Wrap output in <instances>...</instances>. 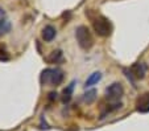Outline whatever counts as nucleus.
Returning <instances> with one entry per match:
<instances>
[{"label": "nucleus", "mask_w": 149, "mask_h": 131, "mask_svg": "<svg viewBox=\"0 0 149 131\" xmlns=\"http://www.w3.org/2000/svg\"><path fill=\"white\" fill-rule=\"evenodd\" d=\"M40 81H41L42 85L50 83L53 86H58L63 81V71L61 69H45L41 73Z\"/></svg>", "instance_id": "f257e3e1"}, {"label": "nucleus", "mask_w": 149, "mask_h": 131, "mask_svg": "<svg viewBox=\"0 0 149 131\" xmlns=\"http://www.w3.org/2000/svg\"><path fill=\"white\" fill-rule=\"evenodd\" d=\"M75 37L77 41H78V45L81 46L84 50H88V49L93 48L94 45V40L93 36H91V32L87 27L81 25L75 29Z\"/></svg>", "instance_id": "f03ea898"}, {"label": "nucleus", "mask_w": 149, "mask_h": 131, "mask_svg": "<svg viewBox=\"0 0 149 131\" xmlns=\"http://www.w3.org/2000/svg\"><path fill=\"white\" fill-rule=\"evenodd\" d=\"M93 27H94L95 33L100 37H107V36H110L111 32H112L111 21L104 16H98V17H95V19H93Z\"/></svg>", "instance_id": "7ed1b4c3"}, {"label": "nucleus", "mask_w": 149, "mask_h": 131, "mask_svg": "<svg viewBox=\"0 0 149 131\" xmlns=\"http://www.w3.org/2000/svg\"><path fill=\"white\" fill-rule=\"evenodd\" d=\"M123 94H124L123 86H121L119 82H113L112 85H110L107 89H106V97H107L110 101H113V102H118Z\"/></svg>", "instance_id": "20e7f679"}, {"label": "nucleus", "mask_w": 149, "mask_h": 131, "mask_svg": "<svg viewBox=\"0 0 149 131\" xmlns=\"http://www.w3.org/2000/svg\"><path fill=\"white\" fill-rule=\"evenodd\" d=\"M145 73H146V65L143 64V62H137L131 68L130 74H127V76H128L130 78H132V76H133V77L141 80V78L145 77Z\"/></svg>", "instance_id": "39448f33"}, {"label": "nucleus", "mask_w": 149, "mask_h": 131, "mask_svg": "<svg viewBox=\"0 0 149 131\" xmlns=\"http://www.w3.org/2000/svg\"><path fill=\"white\" fill-rule=\"evenodd\" d=\"M136 110L140 113H148L149 111V91L144 93L143 95L137 98L136 101Z\"/></svg>", "instance_id": "423d86ee"}, {"label": "nucleus", "mask_w": 149, "mask_h": 131, "mask_svg": "<svg viewBox=\"0 0 149 131\" xmlns=\"http://www.w3.org/2000/svg\"><path fill=\"white\" fill-rule=\"evenodd\" d=\"M56 37V29L52 25H46L45 28L42 29V40L44 41H52Z\"/></svg>", "instance_id": "0eeeda50"}, {"label": "nucleus", "mask_w": 149, "mask_h": 131, "mask_svg": "<svg viewBox=\"0 0 149 131\" xmlns=\"http://www.w3.org/2000/svg\"><path fill=\"white\" fill-rule=\"evenodd\" d=\"M100 78H102V73H99V71H95V73H93L90 77L87 78V81H86L84 86H86V88H90V86L98 83L99 81H100Z\"/></svg>", "instance_id": "6e6552de"}, {"label": "nucleus", "mask_w": 149, "mask_h": 131, "mask_svg": "<svg viewBox=\"0 0 149 131\" xmlns=\"http://www.w3.org/2000/svg\"><path fill=\"white\" fill-rule=\"evenodd\" d=\"M61 60H62V52L61 50L52 52V54L46 58V61H48L49 64H57V62H59Z\"/></svg>", "instance_id": "1a4fd4ad"}, {"label": "nucleus", "mask_w": 149, "mask_h": 131, "mask_svg": "<svg viewBox=\"0 0 149 131\" xmlns=\"http://www.w3.org/2000/svg\"><path fill=\"white\" fill-rule=\"evenodd\" d=\"M74 83H75V82H71L70 85L68 86V89H65V90H63V102H65V103L70 101L71 93H73V89H74Z\"/></svg>", "instance_id": "9d476101"}, {"label": "nucleus", "mask_w": 149, "mask_h": 131, "mask_svg": "<svg viewBox=\"0 0 149 131\" xmlns=\"http://www.w3.org/2000/svg\"><path fill=\"white\" fill-rule=\"evenodd\" d=\"M95 98H96V90L93 89V90L87 91V93L84 94V102L86 103H93L94 101H95Z\"/></svg>", "instance_id": "9b49d317"}, {"label": "nucleus", "mask_w": 149, "mask_h": 131, "mask_svg": "<svg viewBox=\"0 0 149 131\" xmlns=\"http://www.w3.org/2000/svg\"><path fill=\"white\" fill-rule=\"evenodd\" d=\"M9 31H11V24H9L8 21L0 20V34H4Z\"/></svg>", "instance_id": "f8f14e48"}, {"label": "nucleus", "mask_w": 149, "mask_h": 131, "mask_svg": "<svg viewBox=\"0 0 149 131\" xmlns=\"http://www.w3.org/2000/svg\"><path fill=\"white\" fill-rule=\"evenodd\" d=\"M9 60V54L6 50L4 46H0V61H8Z\"/></svg>", "instance_id": "ddd939ff"}]
</instances>
